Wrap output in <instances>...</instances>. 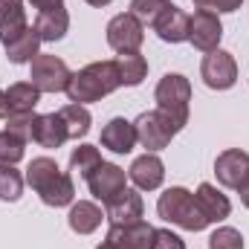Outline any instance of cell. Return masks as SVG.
<instances>
[{"instance_id":"cell-1","label":"cell","mask_w":249,"mask_h":249,"mask_svg":"<svg viewBox=\"0 0 249 249\" xmlns=\"http://www.w3.org/2000/svg\"><path fill=\"white\" fill-rule=\"evenodd\" d=\"M119 70L113 61H93L81 67L78 72L70 75L67 84V96L72 105H90V102H102L105 96H110L113 90H119Z\"/></svg>"},{"instance_id":"cell-2","label":"cell","mask_w":249,"mask_h":249,"mask_svg":"<svg viewBox=\"0 0 249 249\" xmlns=\"http://www.w3.org/2000/svg\"><path fill=\"white\" fill-rule=\"evenodd\" d=\"M157 212H160L162 220H168V223H174V226H180L186 232H203L209 226V220L203 217L194 194L183 186L165 188L160 194V200H157Z\"/></svg>"},{"instance_id":"cell-3","label":"cell","mask_w":249,"mask_h":249,"mask_svg":"<svg viewBox=\"0 0 249 249\" xmlns=\"http://www.w3.org/2000/svg\"><path fill=\"white\" fill-rule=\"evenodd\" d=\"M154 99H157V110H162L177 130H183L188 124V102H191V81L180 72H168L160 78L157 90H154Z\"/></svg>"},{"instance_id":"cell-4","label":"cell","mask_w":249,"mask_h":249,"mask_svg":"<svg viewBox=\"0 0 249 249\" xmlns=\"http://www.w3.org/2000/svg\"><path fill=\"white\" fill-rule=\"evenodd\" d=\"M136 142L148 151V154H157V151H162V148H168L171 145V139L180 133L174 122L162 113V110H145V113H139L136 116Z\"/></svg>"},{"instance_id":"cell-5","label":"cell","mask_w":249,"mask_h":249,"mask_svg":"<svg viewBox=\"0 0 249 249\" xmlns=\"http://www.w3.org/2000/svg\"><path fill=\"white\" fill-rule=\"evenodd\" d=\"M70 67L64 58L50 55V53H38L29 61V78L41 93H64L70 84Z\"/></svg>"},{"instance_id":"cell-6","label":"cell","mask_w":249,"mask_h":249,"mask_svg":"<svg viewBox=\"0 0 249 249\" xmlns=\"http://www.w3.org/2000/svg\"><path fill=\"white\" fill-rule=\"evenodd\" d=\"M200 78L212 90H229V87H235V81H238V61H235V55L226 53V50L206 53V58L200 64Z\"/></svg>"},{"instance_id":"cell-7","label":"cell","mask_w":249,"mask_h":249,"mask_svg":"<svg viewBox=\"0 0 249 249\" xmlns=\"http://www.w3.org/2000/svg\"><path fill=\"white\" fill-rule=\"evenodd\" d=\"M107 44L110 50L116 53H139L142 41H145V26L130 15V12H122L116 15L110 23H107Z\"/></svg>"},{"instance_id":"cell-8","label":"cell","mask_w":249,"mask_h":249,"mask_svg":"<svg viewBox=\"0 0 249 249\" xmlns=\"http://www.w3.org/2000/svg\"><path fill=\"white\" fill-rule=\"evenodd\" d=\"M220 38H223V23L214 12L197 9L191 15V26H188V41L194 50L200 53H214L220 50Z\"/></svg>"},{"instance_id":"cell-9","label":"cell","mask_w":249,"mask_h":249,"mask_svg":"<svg viewBox=\"0 0 249 249\" xmlns=\"http://www.w3.org/2000/svg\"><path fill=\"white\" fill-rule=\"evenodd\" d=\"M142 212H145V203H142L139 191H133V188H124L105 203V217L110 220V226L136 223V220H142Z\"/></svg>"},{"instance_id":"cell-10","label":"cell","mask_w":249,"mask_h":249,"mask_svg":"<svg viewBox=\"0 0 249 249\" xmlns=\"http://www.w3.org/2000/svg\"><path fill=\"white\" fill-rule=\"evenodd\" d=\"M214 174H217L220 186L238 191V186L244 183V177L249 174V154L241 151V148H226L214 160Z\"/></svg>"},{"instance_id":"cell-11","label":"cell","mask_w":249,"mask_h":249,"mask_svg":"<svg viewBox=\"0 0 249 249\" xmlns=\"http://www.w3.org/2000/svg\"><path fill=\"white\" fill-rule=\"evenodd\" d=\"M127 177H130V183L139 191H154V188L162 186V180H165V165H162V160L157 154L145 151L142 157L133 160V165L127 168Z\"/></svg>"},{"instance_id":"cell-12","label":"cell","mask_w":249,"mask_h":249,"mask_svg":"<svg viewBox=\"0 0 249 249\" xmlns=\"http://www.w3.org/2000/svg\"><path fill=\"white\" fill-rule=\"evenodd\" d=\"M90 194L102 203H107L110 197H116L119 191H124V168L113 165V162H102L90 177H87Z\"/></svg>"},{"instance_id":"cell-13","label":"cell","mask_w":249,"mask_h":249,"mask_svg":"<svg viewBox=\"0 0 249 249\" xmlns=\"http://www.w3.org/2000/svg\"><path fill=\"white\" fill-rule=\"evenodd\" d=\"M29 139L35 145H41V148H61L64 142L70 139L61 113H35V119H32V136Z\"/></svg>"},{"instance_id":"cell-14","label":"cell","mask_w":249,"mask_h":249,"mask_svg":"<svg viewBox=\"0 0 249 249\" xmlns=\"http://www.w3.org/2000/svg\"><path fill=\"white\" fill-rule=\"evenodd\" d=\"M188 26H191V15H186L180 6L171 3V6L157 18L154 32H157L160 41H165V44H183V41H188Z\"/></svg>"},{"instance_id":"cell-15","label":"cell","mask_w":249,"mask_h":249,"mask_svg":"<svg viewBox=\"0 0 249 249\" xmlns=\"http://www.w3.org/2000/svg\"><path fill=\"white\" fill-rule=\"evenodd\" d=\"M105 241H113L122 249H151L154 226L145 223V220H136V223H127V226H110Z\"/></svg>"},{"instance_id":"cell-16","label":"cell","mask_w":249,"mask_h":249,"mask_svg":"<svg viewBox=\"0 0 249 249\" xmlns=\"http://www.w3.org/2000/svg\"><path fill=\"white\" fill-rule=\"evenodd\" d=\"M194 200H197V206H200V212H203V217H206L209 223H220V220H226V217L232 214L229 197L220 194L212 183H200L197 191H194Z\"/></svg>"},{"instance_id":"cell-17","label":"cell","mask_w":249,"mask_h":249,"mask_svg":"<svg viewBox=\"0 0 249 249\" xmlns=\"http://www.w3.org/2000/svg\"><path fill=\"white\" fill-rule=\"evenodd\" d=\"M102 145L113 154H130L133 145H136V127L133 122H127L122 116L110 119V122L102 127Z\"/></svg>"},{"instance_id":"cell-18","label":"cell","mask_w":249,"mask_h":249,"mask_svg":"<svg viewBox=\"0 0 249 249\" xmlns=\"http://www.w3.org/2000/svg\"><path fill=\"white\" fill-rule=\"evenodd\" d=\"M67 220H70V229H72L75 235H93V232L102 226L105 212H102L96 203H90V200H78V203L70 206Z\"/></svg>"},{"instance_id":"cell-19","label":"cell","mask_w":249,"mask_h":249,"mask_svg":"<svg viewBox=\"0 0 249 249\" xmlns=\"http://www.w3.org/2000/svg\"><path fill=\"white\" fill-rule=\"evenodd\" d=\"M26 26H29V20H26L23 0H0V41L9 44Z\"/></svg>"},{"instance_id":"cell-20","label":"cell","mask_w":249,"mask_h":249,"mask_svg":"<svg viewBox=\"0 0 249 249\" xmlns=\"http://www.w3.org/2000/svg\"><path fill=\"white\" fill-rule=\"evenodd\" d=\"M67 29H70V15H67V9H50V12H41L38 15V20H35V32H38V38L41 41H47V44H55V41H61L64 35H67Z\"/></svg>"},{"instance_id":"cell-21","label":"cell","mask_w":249,"mask_h":249,"mask_svg":"<svg viewBox=\"0 0 249 249\" xmlns=\"http://www.w3.org/2000/svg\"><path fill=\"white\" fill-rule=\"evenodd\" d=\"M6 47V58L12 64H29L35 55H38V47H41V38L35 32V26H26L20 35H15Z\"/></svg>"},{"instance_id":"cell-22","label":"cell","mask_w":249,"mask_h":249,"mask_svg":"<svg viewBox=\"0 0 249 249\" xmlns=\"http://www.w3.org/2000/svg\"><path fill=\"white\" fill-rule=\"evenodd\" d=\"M113 64L119 70V84L122 87H136L148 75V58L139 55V53H119L113 58Z\"/></svg>"},{"instance_id":"cell-23","label":"cell","mask_w":249,"mask_h":249,"mask_svg":"<svg viewBox=\"0 0 249 249\" xmlns=\"http://www.w3.org/2000/svg\"><path fill=\"white\" fill-rule=\"evenodd\" d=\"M6 99H9V110L12 113H35V107L41 102V90L32 81H15L6 90Z\"/></svg>"},{"instance_id":"cell-24","label":"cell","mask_w":249,"mask_h":249,"mask_svg":"<svg viewBox=\"0 0 249 249\" xmlns=\"http://www.w3.org/2000/svg\"><path fill=\"white\" fill-rule=\"evenodd\" d=\"M38 197H41V203H47V206H53V209H61V206H72V197H75V186H72V177L70 174H58L53 183L47 188H41L38 191Z\"/></svg>"},{"instance_id":"cell-25","label":"cell","mask_w":249,"mask_h":249,"mask_svg":"<svg viewBox=\"0 0 249 249\" xmlns=\"http://www.w3.org/2000/svg\"><path fill=\"white\" fill-rule=\"evenodd\" d=\"M58 174H61V168H58L55 160H50V157H35V160L29 162V168H26V183H29L32 191L38 194L41 188L50 186Z\"/></svg>"},{"instance_id":"cell-26","label":"cell","mask_w":249,"mask_h":249,"mask_svg":"<svg viewBox=\"0 0 249 249\" xmlns=\"http://www.w3.org/2000/svg\"><path fill=\"white\" fill-rule=\"evenodd\" d=\"M102 162H105V160H102V154H99L96 145H78V148L70 154V171L78 174V177H84V180H87Z\"/></svg>"},{"instance_id":"cell-27","label":"cell","mask_w":249,"mask_h":249,"mask_svg":"<svg viewBox=\"0 0 249 249\" xmlns=\"http://www.w3.org/2000/svg\"><path fill=\"white\" fill-rule=\"evenodd\" d=\"M61 113L64 124H67V136L70 139H81V136H87V130H90V122H93V116H90V110L84 107V105H67L58 110Z\"/></svg>"},{"instance_id":"cell-28","label":"cell","mask_w":249,"mask_h":249,"mask_svg":"<svg viewBox=\"0 0 249 249\" xmlns=\"http://www.w3.org/2000/svg\"><path fill=\"white\" fill-rule=\"evenodd\" d=\"M23 174L15 168V165H6V162H0V200H6V203H15V200H20V194H23Z\"/></svg>"},{"instance_id":"cell-29","label":"cell","mask_w":249,"mask_h":249,"mask_svg":"<svg viewBox=\"0 0 249 249\" xmlns=\"http://www.w3.org/2000/svg\"><path fill=\"white\" fill-rule=\"evenodd\" d=\"M171 6V0H130V15L142 26H154L157 18Z\"/></svg>"},{"instance_id":"cell-30","label":"cell","mask_w":249,"mask_h":249,"mask_svg":"<svg viewBox=\"0 0 249 249\" xmlns=\"http://www.w3.org/2000/svg\"><path fill=\"white\" fill-rule=\"evenodd\" d=\"M23 154H26V139H20L12 130H0V162L15 165L23 160Z\"/></svg>"},{"instance_id":"cell-31","label":"cell","mask_w":249,"mask_h":249,"mask_svg":"<svg viewBox=\"0 0 249 249\" xmlns=\"http://www.w3.org/2000/svg\"><path fill=\"white\" fill-rule=\"evenodd\" d=\"M209 249H244V235L232 226H220V229L212 232Z\"/></svg>"},{"instance_id":"cell-32","label":"cell","mask_w":249,"mask_h":249,"mask_svg":"<svg viewBox=\"0 0 249 249\" xmlns=\"http://www.w3.org/2000/svg\"><path fill=\"white\" fill-rule=\"evenodd\" d=\"M32 119H35V113H9L6 116V130H12V133H18L20 139L29 142V136H32Z\"/></svg>"},{"instance_id":"cell-33","label":"cell","mask_w":249,"mask_h":249,"mask_svg":"<svg viewBox=\"0 0 249 249\" xmlns=\"http://www.w3.org/2000/svg\"><path fill=\"white\" fill-rule=\"evenodd\" d=\"M151 249H186V241L174 235L171 229H154V244Z\"/></svg>"},{"instance_id":"cell-34","label":"cell","mask_w":249,"mask_h":249,"mask_svg":"<svg viewBox=\"0 0 249 249\" xmlns=\"http://www.w3.org/2000/svg\"><path fill=\"white\" fill-rule=\"evenodd\" d=\"M244 0H194L197 9H206V12H238Z\"/></svg>"},{"instance_id":"cell-35","label":"cell","mask_w":249,"mask_h":249,"mask_svg":"<svg viewBox=\"0 0 249 249\" xmlns=\"http://www.w3.org/2000/svg\"><path fill=\"white\" fill-rule=\"evenodd\" d=\"M32 3V9H38V15L41 12H50V9H61L64 0H29Z\"/></svg>"},{"instance_id":"cell-36","label":"cell","mask_w":249,"mask_h":249,"mask_svg":"<svg viewBox=\"0 0 249 249\" xmlns=\"http://www.w3.org/2000/svg\"><path fill=\"white\" fill-rule=\"evenodd\" d=\"M238 194H241V203H244V206L249 209V174L244 177V183L238 186Z\"/></svg>"},{"instance_id":"cell-37","label":"cell","mask_w":249,"mask_h":249,"mask_svg":"<svg viewBox=\"0 0 249 249\" xmlns=\"http://www.w3.org/2000/svg\"><path fill=\"white\" fill-rule=\"evenodd\" d=\"M12 110H9V99H6V90H0V119H6Z\"/></svg>"},{"instance_id":"cell-38","label":"cell","mask_w":249,"mask_h":249,"mask_svg":"<svg viewBox=\"0 0 249 249\" xmlns=\"http://www.w3.org/2000/svg\"><path fill=\"white\" fill-rule=\"evenodd\" d=\"M96 249H122V247H116L113 241H102V244H99V247H96Z\"/></svg>"},{"instance_id":"cell-39","label":"cell","mask_w":249,"mask_h":249,"mask_svg":"<svg viewBox=\"0 0 249 249\" xmlns=\"http://www.w3.org/2000/svg\"><path fill=\"white\" fill-rule=\"evenodd\" d=\"M84 3H90V6H107V3H113V0H84Z\"/></svg>"}]
</instances>
